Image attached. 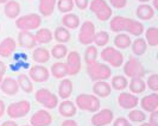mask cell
<instances>
[{"instance_id": "50", "label": "cell", "mask_w": 158, "mask_h": 126, "mask_svg": "<svg viewBox=\"0 0 158 126\" xmlns=\"http://www.w3.org/2000/svg\"><path fill=\"white\" fill-rule=\"evenodd\" d=\"M5 73H6V65H5V63L0 61V74L4 75Z\"/></svg>"}, {"instance_id": "42", "label": "cell", "mask_w": 158, "mask_h": 126, "mask_svg": "<svg viewBox=\"0 0 158 126\" xmlns=\"http://www.w3.org/2000/svg\"><path fill=\"white\" fill-rule=\"evenodd\" d=\"M148 86L151 90L157 92L158 90V75L157 74H152L148 79Z\"/></svg>"}, {"instance_id": "38", "label": "cell", "mask_w": 158, "mask_h": 126, "mask_svg": "<svg viewBox=\"0 0 158 126\" xmlns=\"http://www.w3.org/2000/svg\"><path fill=\"white\" fill-rule=\"evenodd\" d=\"M51 55L54 56L56 60H61L68 55V49L64 44H56L55 47L51 49Z\"/></svg>"}, {"instance_id": "49", "label": "cell", "mask_w": 158, "mask_h": 126, "mask_svg": "<svg viewBox=\"0 0 158 126\" xmlns=\"http://www.w3.org/2000/svg\"><path fill=\"white\" fill-rule=\"evenodd\" d=\"M1 126H18L17 125L16 121H13V120H8V121H5V123H2Z\"/></svg>"}, {"instance_id": "52", "label": "cell", "mask_w": 158, "mask_h": 126, "mask_svg": "<svg viewBox=\"0 0 158 126\" xmlns=\"http://www.w3.org/2000/svg\"><path fill=\"white\" fill-rule=\"evenodd\" d=\"M140 126H152V125H151L150 123H143V124Z\"/></svg>"}, {"instance_id": "14", "label": "cell", "mask_w": 158, "mask_h": 126, "mask_svg": "<svg viewBox=\"0 0 158 126\" xmlns=\"http://www.w3.org/2000/svg\"><path fill=\"white\" fill-rule=\"evenodd\" d=\"M29 78L31 80H33L35 82H44L49 79V75L50 73L48 70V68H45L44 65L42 64H36L30 68V71H29Z\"/></svg>"}, {"instance_id": "2", "label": "cell", "mask_w": 158, "mask_h": 126, "mask_svg": "<svg viewBox=\"0 0 158 126\" xmlns=\"http://www.w3.org/2000/svg\"><path fill=\"white\" fill-rule=\"evenodd\" d=\"M87 74L93 81H105L111 78L112 70L110 65L95 61L87 65Z\"/></svg>"}, {"instance_id": "36", "label": "cell", "mask_w": 158, "mask_h": 126, "mask_svg": "<svg viewBox=\"0 0 158 126\" xmlns=\"http://www.w3.org/2000/svg\"><path fill=\"white\" fill-rule=\"evenodd\" d=\"M127 86H128V81H127L126 76L117 75L112 79V87L115 90H124Z\"/></svg>"}, {"instance_id": "51", "label": "cell", "mask_w": 158, "mask_h": 126, "mask_svg": "<svg viewBox=\"0 0 158 126\" xmlns=\"http://www.w3.org/2000/svg\"><path fill=\"white\" fill-rule=\"evenodd\" d=\"M153 8H158V0H153Z\"/></svg>"}, {"instance_id": "12", "label": "cell", "mask_w": 158, "mask_h": 126, "mask_svg": "<svg viewBox=\"0 0 158 126\" xmlns=\"http://www.w3.org/2000/svg\"><path fill=\"white\" fill-rule=\"evenodd\" d=\"M114 118V114L110 108H105L100 112H96L93 118H92V124L94 126H106L111 124V121Z\"/></svg>"}, {"instance_id": "1", "label": "cell", "mask_w": 158, "mask_h": 126, "mask_svg": "<svg viewBox=\"0 0 158 126\" xmlns=\"http://www.w3.org/2000/svg\"><path fill=\"white\" fill-rule=\"evenodd\" d=\"M110 27L113 32H120L125 31L130 32L133 36H140L144 31V26L142 23H139L138 20L135 19H130L126 17L121 16H115L114 18H112Z\"/></svg>"}, {"instance_id": "28", "label": "cell", "mask_w": 158, "mask_h": 126, "mask_svg": "<svg viewBox=\"0 0 158 126\" xmlns=\"http://www.w3.org/2000/svg\"><path fill=\"white\" fill-rule=\"evenodd\" d=\"M32 58L37 63H45L50 58V52L45 48H37V49H35V51L32 54Z\"/></svg>"}, {"instance_id": "33", "label": "cell", "mask_w": 158, "mask_h": 126, "mask_svg": "<svg viewBox=\"0 0 158 126\" xmlns=\"http://www.w3.org/2000/svg\"><path fill=\"white\" fill-rule=\"evenodd\" d=\"M131 43H132V40L126 33H119L114 38V45L118 49H127L131 45Z\"/></svg>"}, {"instance_id": "17", "label": "cell", "mask_w": 158, "mask_h": 126, "mask_svg": "<svg viewBox=\"0 0 158 126\" xmlns=\"http://www.w3.org/2000/svg\"><path fill=\"white\" fill-rule=\"evenodd\" d=\"M18 43L22 48L32 49L37 45V42L35 40V35L31 31H20L18 35Z\"/></svg>"}, {"instance_id": "8", "label": "cell", "mask_w": 158, "mask_h": 126, "mask_svg": "<svg viewBox=\"0 0 158 126\" xmlns=\"http://www.w3.org/2000/svg\"><path fill=\"white\" fill-rule=\"evenodd\" d=\"M101 58L105 62L110 63L112 67L118 68L124 63V55L117 48L107 47L101 51Z\"/></svg>"}, {"instance_id": "10", "label": "cell", "mask_w": 158, "mask_h": 126, "mask_svg": "<svg viewBox=\"0 0 158 126\" xmlns=\"http://www.w3.org/2000/svg\"><path fill=\"white\" fill-rule=\"evenodd\" d=\"M95 36V25L89 20L83 22L79 32V42L83 45H89L93 43Z\"/></svg>"}, {"instance_id": "48", "label": "cell", "mask_w": 158, "mask_h": 126, "mask_svg": "<svg viewBox=\"0 0 158 126\" xmlns=\"http://www.w3.org/2000/svg\"><path fill=\"white\" fill-rule=\"evenodd\" d=\"M5 110H6V106H5V103L2 100H0V118L4 116L5 113Z\"/></svg>"}, {"instance_id": "25", "label": "cell", "mask_w": 158, "mask_h": 126, "mask_svg": "<svg viewBox=\"0 0 158 126\" xmlns=\"http://www.w3.org/2000/svg\"><path fill=\"white\" fill-rule=\"evenodd\" d=\"M56 2L57 0H40V12L42 16L49 17L52 15L54 10H55Z\"/></svg>"}, {"instance_id": "40", "label": "cell", "mask_w": 158, "mask_h": 126, "mask_svg": "<svg viewBox=\"0 0 158 126\" xmlns=\"http://www.w3.org/2000/svg\"><path fill=\"white\" fill-rule=\"evenodd\" d=\"M56 4L61 13H70V11L74 7V0H58Z\"/></svg>"}, {"instance_id": "13", "label": "cell", "mask_w": 158, "mask_h": 126, "mask_svg": "<svg viewBox=\"0 0 158 126\" xmlns=\"http://www.w3.org/2000/svg\"><path fill=\"white\" fill-rule=\"evenodd\" d=\"M52 123V116L44 110L37 111L30 119L31 126H49Z\"/></svg>"}, {"instance_id": "5", "label": "cell", "mask_w": 158, "mask_h": 126, "mask_svg": "<svg viewBox=\"0 0 158 126\" xmlns=\"http://www.w3.org/2000/svg\"><path fill=\"white\" fill-rule=\"evenodd\" d=\"M89 8L93 13H95L96 18L101 22L108 20L112 16V8L106 0H92Z\"/></svg>"}, {"instance_id": "3", "label": "cell", "mask_w": 158, "mask_h": 126, "mask_svg": "<svg viewBox=\"0 0 158 126\" xmlns=\"http://www.w3.org/2000/svg\"><path fill=\"white\" fill-rule=\"evenodd\" d=\"M42 24V18L37 13H30L17 18L16 25L20 31H32L38 29Z\"/></svg>"}, {"instance_id": "9", "label": "cell", "mask_w": 158, "mask_h": 126, "mask_svg": "<svg viewBox=\"0 0 158 126\" xmlns=\"http://www.w3.org/2000/svg\"><path fill=\"white\" fill-rule=\"evenodd\" d=\"M30 110H31L30 103L27 100H20L18 103H12L11 105H8L7 114L12 119L23 118L26 114H29Z\"/></svg>"}, {"instance_id": "11", "label": "cell", "mask_w": 158, "mask_h": 126, "mask_svg": "<svg viewBox=\"0 0 158 126\" xmlns=\"http://www.w3.org/2000/svg\"><path fill=\"white\" fill-rule=\"evenodd\" d=\"M68 58H67V73L68 75H76L81 69V56L77 51H71L68 54Z\"/></svg>"}, {"instance_id": "23", "label": "cell", "mask_w": 158, "mask_h": 126, "mask_svg": "<svg viewBox=\"0 0 158 126\" xmlns=\"http://www.w3.org/2000/svg\"><path fill=\"white\" fill-rule=\"evenodd\" d=\"M111 90H112L111 85L107 83V82H105L103 80L96 81L94 83V86H93V92L99 98H106V96H108V95L111 94Z\"/></svg>"}, {"instance_id": "35", "label": "cell", "mask_w": 158, "mask_h": 126, "mask_svg": "<svg viewBox=\"0 0 158 126\" xmlns=\"http://www.w3.org/2000/svg\"><path fill=\"white\" fill-rule=\"evenodd\" d=\"M146 85L142 79L137 78V79H131L130 82V90L133 93V94H140L145 90Z\"/></svg>"}, {"instance_id": "37", "label": "cell", "mask_w": 158, "mask_h": 126, "mask_svg": "<svg viewBox=\"0 0 158 126\" xmlns=\"http://www.w3.org/2000/svg\"><path fill=\"white\" fill-rule=\"evenodd\" d=\"M110 40V35L107 31H99L95 32L94 36V42L96 47H105Z\"/></svg>"}, {"instance_id": "15", "label": "cell", "mask_w": 158, "mask_h": 126, "mask_svg": "<svg viewBox=\"0 0 158 126\" xmlns=\"http://www.w3.org/2000/svg\"><path fill=\"white\" fill-rule=\"evenodd\" d=\"M118 103L120 107H123L125 110H132L139 103V99L135 94L124 92L118 96Z\"/></svg>"}, {"instance_id": "47", "label": "cell", "mask_w": 158, "mask_h": 126, "mask_svg": "<svg viewBox=\"0 0 158 126\" xmlns=\"http://www.w3.org/2000/svg\"><path fill=\"white\" fill-rule=\"evenodd\" d=\"M61 126H77V123H76L75 120L68 119V120H64Z\"/></svg>"}, {"instance_id": "41", "label": "cell", "mask_w": 158, "mask_h": 126, "mask_svg": "<svg viewBox=\"0 0 158 126\" xmlns=\"http://www.w3.org/2000/svg\"><path fill=\"white\" fill-rule=\"evenodd\" d=\"M128 119L131 121H133V123H143L146 119V116H145L144 111L135 108V110H132L128 113Z\"/></svg>"}, {"instance_id": "46", "label": "cell", "mask_w": 158, "mask_h": 126, "mask_svg": "<svg viewBox=\"0 0 158 126\" xmlns=\"http://www.w3.org/2000/svg\"><path fill=\"white\" fill-rule=\"evenodd\" d=\"M150 123L152 126H158V111L155 110L151 112V116H150Z\"/></svg>"}, {"instance_id": "56", "label": "cell", "mask_w": 158, "mask_h": 126, "mask_svg": "<svg viewBox=\"0 0 158 126\" xmlns=\"http://www.w3.org/2000/svg\"><path fill=\"white\" fill-rule=\"evenodd\" d=\"M23 126H31V125H23Z\"/></svg>"}, {"instance_id": "57", "label": "cell", "mask_w": 158, "mask_h": 126, "mask_svg": "<svg viewBox=\"0 0 158 126\" xmlns=\"http://www.w3.org/2000/svg\"><path fill=\"white\" fill-rule=\"evenodd\" d=\"M130 126H132V125H130Z\"/></svg>"}, {"instance_id": "22", "label": "cell", "mask_w": 158, "mask_h": 126, "mask_svg": "<svg viewBox=\"0 0 158 126\" xmlns=\"http://www.w3.org/2000/svg\"><path fill=\"white\" fill-rule=\"evenodd\" d=\"M135 15L142 20H150L155 16V8L148 5V4H142L135 10Z\"/></svg>"}, {"instance_id": "44", "label": "cell", "mask_w": 158, "mask_h": 126, "mask_svg": "<svg viewBox=\"0 0 158 126\" xmlns=\"http://www.w3.org/2000/svg\"><path fill=\"white\" fill-rule=\"evenodd\" d=\"M112 6H114L115 8H124L126 6L127 0H110Z\"/></svg>"}, {"instance_id": "54", "label": "cell", "mask_w": 158, "mask_h": 126, "mask_svg": "<svg viewBox=\"0 0 158 126\" xmlns=\"http://www.w3.org/2000/svg\"><path fill=\"white\" fill-rule=\"evenodd\" d=\"M138 1H140L143 4H145V2H148V1H150V0H138Z\"/></svg>"}, {"instance_id": "43", "label": "cell", "mask_w": 158, "mask_h": 126, "mask_svg": "<svg viewBox=\"0 0 158 126\" xmlns=\"http://www.w3.org/2000/svg\"><path fill=\"white\" fill-rule=\"evenodd\" d=\"M74 5H76L79 10L83 11V10H86L88 7L89 1L88 0H74Z\"/></svg>"}, {"instance_id": "19", "label": "cell", "mask_w": 158, "mask_h": 126, "mask_svg": "<svg viewBox=\"0 0 158 126\" xmlns=\"http://www.w3.org/2000/svg\"><path fill=\"white\" fill-rule=\"evenodd\" d=\"M58 112H60V114L64 117V118H71V117H74L75 114H76V105L70 101V100H68V99H65L64 101L60 103V106H58Z\"/></svg>"}, {"instance_id": "18", "label": "cell", "mask_w": 158, "mask_h": 126, "mask_svg": "<svg viewBox=\"0 0 158 126\" xmlns=\"http://www.w3.org/2000/svg\"><path fill=\"white\" fill-rule=\"evenodd\" d=\"M16 40L12 37H6L0 42V56L1 57H10L16 50Z\"/></svg>"}, {"instance_id": "30", "label": "cell", "mask_w": 158, "mask_h": 126, "mask_svg": "<svg viewBox=\"0 0 158 126\" xmlns=\"http://www.w3.org/2000/svg\"><path fill=\"white\" fill-rule=\"evenodd\" d=\"M54 37H55V40L58 43L64 44V43H67V42L70 40V32H69V30L67 27H64V26H58L55 30Z\"/></svg>"}, {"instance_id": "20", "label": "cell", "mask_w": 158, "mask_h": 126, "mask_svg": "<svg viewBox=\"0 0 158 126\" xmlns=\"http://www.w3.org/2000/svg\"><path fill=\"white\" fill-rule=\"evenodd\" d=\"M143 110L146 112H152V111L158 108V94L157 93H152L146 96H144L140 100Z\"/></svg>"}, {"instance_id": "27", "label": "cell", "mask_w": 158, "mask_h": 126, "mask_svg": "<svg viewBox=\"0 0 158 126\" xmlns=\"http://www.w3.org/2000/svg\"><path fill=\"white\" fill-rule=\"evenodd\" d=\"M73 92V82L69 79H63L58 86V95L62 99H68Z\"/></svg>"}, {"instance_id": "29", "label": "cell", "mask_w": 158, "mask_h": 126, "mask_svg": "<svg viewBox=\"0 0 158 126\" xmlns=\"http://www.w3.org/2000/svg\"><path fill=\"white\" fill-rule=\"evenodd\" d=\"M17 82H18V86L19 88H22L25 93H31L33 90V85L31 82V79L25 75V74H19L18 75V79H17Z\"/></svg>"}, {"instance_id": "4", "label": "cell", "mask_w": 158, "mask_h": 126, "mask_svg": "<svg viewBox=\"0 0 158 126\" xmlns=\"http://www.w3.org/2000/svg\"><path fill=\"white\" fill-rule=\"evenodd\" d=\"M76 106L83 111L98 112L100 110V100L96 95L80 94L76 96Z\"/></svg>"}, {"instance_id": "45", "label": "cell", "mask_w": 158, "mask_h": 126, "mask_svg": "<svg viewBox=\"0 0 158 126\" xmlns=\"http://www.w3.org/2000/svg\"><path fill=\"white\" fill-rule=\"evenodd\" d=\"M130 121L127 120L126 118H124V117H119L118 119H115L114 120V124L113 126H130Z\"/></svg>"}, {"instance_id": "6", "label": "cell", "mask_w": 158, "mask_h": 126, "mask_svg": "<svg viewBox=\"0 0 158 126\" xmlns=\"http://www.w3.org/2000/svg\"><path fill=\"white\" fill-rule=\"evenodd\" d=\"M124 73L127 78H131V79H142L143 76L145 75V68L143 67V64L135 57H131L128 58V61L125 63L124 65Z\"/></svg>"}, {"instance_id": "24", "label": "cell", "mask_w": 158, "mask_h": 126, "mask_svg": "<svg viewBox=\"0 0 158 126\" xmlns=\"http://www.w3.org/2000/svg\"><path fill=\"white\" fill-rule=\"evenodd\" d=\"M54 38V33L51 32V30H49L47 27H43V29H40L38 31L36 32L35 35V40L38 44H47V43H50Z\"/></svg>"}, {"instance_id": "21", "label": "cell", "mask_w": 158, "mask_h": 126, "mask_svg": "<svg viewBox=\"0 0 158 126\" xmlns=\"http://www.w3.org/2000/svg\"><path fill=\"white\" fill-rule=\"evenodd\" d=\"M4 12L10 19H16L20 15V5L16 0H8L4 6Z\"/></svg>"}, {"instance_id": "31", "label": "cell", "mask_w": 158, "mask_h": 126, "mask_svg": "<svg viewBox=\"0 0 158 126\" xmlns=\"http://www.w3.org/2000/svg\"><path fill=\"white\" fill-rule=\"evenodd\" d=\"M51 74H52V76L56 78V79H64V76L68 75L65 63L63 62L54 63L51 65Z\"/></svg>"}, {"instance_id": "34", "label": "cell", "mask_w": 158, "mask_h": 126, "mask_svg": "<svg viewBox=\"0 0 158 126\" xmlns=\"http://www.w3.org/2000/svg\"><path fill=\"white\" fill-rule=\"evenodd\" d=\"M132 44V51H133V54L137 56H142L145 54V51H146V49H148V44H146V42L144 38H137V40L133 42V43H131Z\"/></svg>"}, {"instance_id": "16", "label": "cell", "mask_w": 158, "mask_h": 126, "mask_svg": "<svg viewBox=\"0 0 158 126\" xmlns=\"http://www.w3.org/2000/svg\"><path fill=\"white\" fill-rule=\"evenodd\" d=\"M0 88H1V92L6 95H16L19 90L18 82L13 78L2 79L1 83H0Z\"/></svg>"}, {"instance_id": "7", "label": "cell", "mask_w": 158, "mask_h": 126, "mask_svg": "<svg viewBox=\"0 0 158 126\" xmlns=\"http://www.w3.org/2000/svg\"><path fill=\"white\" fill-rule=\"evenodd\" d=\"M36 100L45 108L52 110L58 105V98L47 88H40L36 92Z\"/></svg>"}, {"instance_id": "39", "label": "cell", "mask_w": 158, "mask_h": 126, "mask_svg": "<svg viewBox=\"0 0 158 126\" xmlns=\"http://www.w3.org/2000/svg\"><path fill=\"white\" fill-rule=\"evenodd\" d=\"M98 54H99L98 52V48L95 47V45H89L86 49V51H85V61L87 63V65L96 61Z\"/></svg>"}, {"instance_id": "26", "label": "cell", "mask_w": 158, "mask_h": 126, "mask_svg": "<svg viewBox=\"0 0 158 126\" xmlns=\"http://www.w3.org/2000/svg\"><path fill=\"white\" fill-rule=\"evenodd\" d=\"M62 25L64 27H67L68 30L69 29H77L80 25V18L79 16L74 15V13H65L62 17Z\"/></svg>"}, {"instance_id": "32", "label": "cell", "mask_w": 158, "mask_h": 126, "mask_svg": "<svg viewBox=\"0 0 158 126\" xmlns=\"http://www.w3.org/2000/svg\"><path fill=\"white\" fill-rule=\"evenodd\" d=\"M145 42L150 47H156L158 44V29L152 26L149 27L145 32Z\"/></svg>"}, {"instance_id": "53", "label": "cell", "mask_w": 158, "mask_h": 126, "mask_svg": "<svg viewBox=\"0 0 158 126\" xmlns=\"http://www.w3.org/2000/svg\"><path fill=\"white\" fill-rule=\"evenodd\" d=\"M8 0H0V4H6Z\"/></svg>"}, {"instance_id": "55", "label": "cell", "mask_w": 158, "mask_h": 126, "mask_svg": "<svg viewBox=\"0 0 158 126\" xmlns=\"http://www.w3.org/2000/svg\"><path fill=\"white\" fill-rule=\"evenodd\" d=\"M2 79H4V75H1V74H0V83H1V81H2Z\"/></svg>"}]
</instances>
